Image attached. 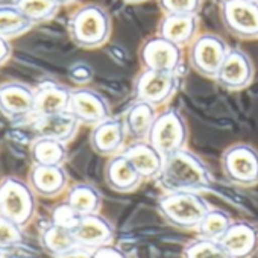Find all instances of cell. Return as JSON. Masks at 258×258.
<instances>
[{"instance_id": "cell-1", "label": "cell", "mask_w": 258, "mask_h": 258, "mask_svg": "<svg viewBox=\"0 0 258 258\" xmlns=\"http://www.w3.org/2000/svg\"><path fill=\"white\" fill-rule=\"evenodd\" d=\"M158 179L169 193H198L211 184V176L207 166L198 155L185 149H181L164 158Z\"/></svg>"}, {"instance_id": "cell-2", "label": "cell", "mask_w": 258, "mask_h": 258, "mask_svg": "<svg viewBox=\"0 0 258 258\" xmlns=\"http://www.w3.org/2000/svg\"><path fill=\"white\" fill-rule=\"evenodd\" d=\"M208 210L207 201L196 191L167 193L158 201V211L163 219L173 228L184 231L198 229Z\"/></svg>"}, {"instance_id": "cell-3", "label": "cell", "mask_w": 258, "mask_h": 258, "mask_svg": "<svg viewBox=\"0 0 258 258\" xmlns=\"http://www.w3.org/2000/svg\"><path fill=\"white\" fill-rule=\"evenodd\" d=\"M67 28L76 46L96 49L106 43L111 34V19L102 7L85 5L72 14Z\"/></svg>"}, {"instance_id": "cell-4", "label": "cell", "mask_w": 258, "mask_h": 258, "mask_svg": "<svg viewBox=\"0 0 258 258\" xmlns=\"http://www.w3.org/2000/svg\"><path fill=\"white\" fill-rule=\"evenodd\" d=\"M28 181L7 176L0 181V214L19 226H28L37 211V199Z\"/></svg>"}, {"instance_id": "cell-5", "label": "cell", "mask_w": 258, "mask_h": 258, "mask_svg": "<svg viewBox=\"0 0 258 258\" xmlns=\"http://www.w3.org/2000/svg\"><path fill=\"white\" fill-rule=\"evenodd\" d=\"M187 127L182 115L176 109H167L157 115L148 136V143L164 158L184 149Z\"/></svg>"}, {"instance_id": "cell-6", "label": "cell", "mask_w": 258, "mask_h": 258, "mask_svg": "<svg viewBox=\"0 0 258 258\" xmlns=\"http://www.w3.org/2000/svg\"><path fill=\"white\" fill-rule=\"evenodd\" d=\"M222 170L232 184L253 185L258 182V152L247 145H234L222 155Z\"/></svg>"}, {"instance_id": "cell-7", "label": "cell", "mask_w": 258, "mask_h": 258, "mask_svg": "<svg viewBox=\"0 0 258 258\" xmlns=\"http://www.w3.org/2000/svg\"><path fill=\"white\" fill-rule=\"evenodd\" d=\"M220 19L226 31L238 38H258V4L249 0H223Z\"/></svg>"}, {"instance_id": "cell-8", "label": "cell", "mask_w": 258, "mask_h": 258, "mask_svg": "<svg viewBox=\"0 0 258 258\" xmlns=\"http://www.w3.org/2000/svg\"><path fill=\"white\" fill-rule=\"evenodd\" d=\"M228 52L229 47L220 37L214 34H204L193 40L190 64L199 75L216 79Z\"/></svg>"}, {"instance_id": "cell-9", "label": "cell", "mask_w": 258, "mask_h": 258, "mask_svg": "<svg viewBox=\"0 0 258 258\" xmlns=\"http://www.w3.org/2000/svg\"><path fill=\"white\" fill-rule=\"evenodd\" d=\"M35 90L23 82L0 84V112L13 121L34 118Z\"/></svg>"}, {"instance_id": "cell-10", "label": "cell", "mask_w": 258, "mask_h": 258, "mask_svg": "<svg viewBox=\"0 0 258 258\" xmlns=\"http://www.w3.org/2000/svg\"><path fill=\"white\" fill-rule=\"evenodd\" d=\"M178 87V75L175 72L143 70L136 79V97L137 100L158 105L166 102L175 93Z\"/></svg>"}, {"instance_id": "cell-11", "label": "cell", "mask_w": 258, "mask_h": 258, "mask_svg": "<svg viewBox=\"0 0 258 258\" xmlns=\"http://www.w3.org/2000/svg\"><path fill=\"white\" fill-rule=\"evenodd\" d=\"M182 59L181 47L160 35L149 38L140 49V61L145 70L175 72Z\"/></svg>"}, {"instance_id": "cell-12", "label": "cell", "mask_w": 258, "mask_h": 258, "mask_svg": "<svg viewBox=\"0 0 258 258\" xmlns=\"http://www.w3.org/2000/svg\"><path fill=\"white\" fill-rule=\"evenodd\" d=\"M69 111L79 120V123L99 124L109 118V106L102 94L90 88L72 90Z\"/></svg>"}, {"instance_id": "cell-13", "label": "cell", "mask_w": 258, "mask_h": 258, "mask_svg": "<svg viewBox=\"0 0 258 258\" xmlns=\"http://www.w3.org/2000/svg\"><path fill=\"white\" fill-rule=\"evenodd\" d=\"M253 66L250 58L240 49H229L216 81L228 90H241L250 84Z\"/></svg>"}, {"instance_id": "cell-14", "label": "cell", "mask_w": 258, "mask_h": 258, "mask_svg": "<svg viewBox=\"0 0 258 258\" xmlns=\"http://www.w3.org/2000/svg\"><path fill=\"white\" fill-rule=\"evenodd\" d=\"M219 243L231 258H250L258 247V231L247 222H232Z\"/></svg>"}, {"instance_id": "cell-15", "label": "cell", "mask_w": 258, "mask_h": 258, "mask_svg": "<svg viewBox=\"0 0 258 258\" xmlns=\"http://www.w3.org/2000/svg\"><path fill=\"white\" fill-rule=\"evenodd\" d=\"M72 90L53 81H44L35 88L34 118L69 111Z\"/></svg>"}, {"instance_id": "cell-16", "label": "cell", "mask_w": 258, "mask_h": 258, "mask_svg": "<svg viewBox=\"0 0 258 258\" xmlns=\"http://www.w3.org/2000/svg\"><path fill=\"white\" fill-rule=\"evenodd\" d=\"M75 240L79 246L88 249H97L105 244H111L114 238L112 225L99 213L82 216L78 226L73 229Z\"/></svg>"}, {"instance_id": "cell-17", "label": "cell", "mask_w": 258, "mask_h": 258, "mask_svg": "<svg viewBox=\"0 0 258 258\" xmlns=\"http://www.w3.org/2000/svg\"><path fill=\"white\" fill-rule=\"evenodd\" d=\"M28 182L37 196L56 198L66 190L69 184V175L62 166L34 164L29 170Z\"/></svg>"}, {"instance_id": "cell-18", "label": "cell", "mask_w": 258, "mask_h": 258, "mask_svg": "<svg viewBox=\"0 0 258 258\" xmlns=\"http://www.w3.org/2000/svg\"><path fill=\"white\" fill-rule=\"evenodd\" d=\"M78 127H79V120L70 111L34 118V124H32L35 137L53 139L62 143H69L75 137Z\"/></svg>"}, {"instance_id": "cell-19", "label": "cell", "mask_w": 258, "mask_h": 258, "mask_svg": "<svg viewBox=\"0 0 258 258\" xmlns=\"http://www.w3.org/2000/svg\"><path fill=\"white\" fill-rule=\"evenodd\" d=\"M124 126L117 118H106L96 124L90 134V145L99 155L114 157L124 142Z\"/></svg>"}, {"instance_id": "cell-20", "label": "cell", "mask_w": 258, "mask_h": 258, "mask_svg": "<svg viewBox=\"0 0 258 258\" xmlns=\"http://www.w3.org/2000/svg\"><path fill=\"white\" fill-rule=\"evenodd\" d=\"M105 181L108 187L114 191L129 193L139 187V184L142 182V176L137 173L131 161L123 154H120L108 160L105 166Z\"/></svg>"}, {"instance_id": "cell-21", "label": "cell", "mask_w": 258, "mask_h": 258, "mask_svg": "<svg viewBox=\"0 0 258 258\" xmlns=\"http://www.w3.org/2000/svg\"><path fill=\"white\" fill-rule=\"evenodd\" d=\"M155 118H157V114H155L154 105L148 102L136 100L124 112V117H123L124 131L136 142H146Z\"/></svg>"}, {"instance_id": "cell-22", "label": "cell", "mask_w": 258, "mask_h": 258, "mask_svg": "<svg viewBox=\"0 0 258 258\" xmlns=\"http://www.w3.org/2000/svg\"><path fill=\"white\" fill-rule=\"evenodd\" d=\"M123 155L131 161L142 179L160 176L164 157L148 142H136L133 146L123 151Z\"/></svg>"}, {"instance_id": "cell-23", "label": "cell", "mask_w": 258, "mask_h": 258, "mask_svg": "<svg viewBox=\"0 0 258 258\" xmlns=\"http://www.w3.org/2000/svg\"><path fill=\"white\" fill-rule=\"evenodd\" d=\"M196 29V16H164L158 28V35L181 47L195 38Z\"/></svg>"}, {"instance_id": "cell-24", "label": "cell", "mask_w": 258, "mask_h": 258, "mask_svg": "<svg viewBox=\"0 0 258 258\" xmlns=\"http://www.w3.org/2000/svg\"><path fill=\"white\" fill-rule=\"evenodd\" d=\"M31 158L34 164L62 166L67 160V146L53 139L35 137L31 145Z\"/></svg>"}, {"instance_id": "cell-25", "label": "cell", "mask_w": 258, "mask_h": 258, "mask_svg": "<svg viewBox=\"0 0 258 258\" xmlns=\"http://www.w3.org/2000/svg\"><path fill=\"white\" fill-rule=\"evenodd\" d=\"M66 202L73 210H76L81 216H88V214H96L99 211L102 198L93 185L81 182L69 190Z\"/></svg>"}, {"instance_id": "cell-26", "label": "cell", "mask_w": 258, "mask_h": 258, "mask_svg": "<svg viewBox=\"0 0 258 258\" xmlns=\"http://www.w3.org/2000/svg\"><path fill=\"white\" fill-rule=\"evenodd\" d=\"M34 23L14 5L2 4L0 5V35L11 40L26 34Z\"/></svg>"}, {"instance_id": "cell-27", "label": "cell", "mask_w": 258, "mask_h": 258, "mask_svg": "<svg viewBox=\"0 0 258 258\" xmlns=\"http://www.w3.org/2000/svg\"><path fill=\"white\" fill-rule=\"evenodd\" d=\"M40 243L43 249L47 253H50L53 258L78 244L75 240L73 231L56 226L53 223H49L46 228H43L40 234Z\"/></svg>"}, {"instance_id": "cell-28", "label": "cell", "mask_w": 258, "mask_h": 258, "mask_svg": "<svg viewBox=\"0 0 258 258\" xmlns=\"http://www.w3.org/2000/svg\"><path fill=\"white\" fill-rule=\"evenodd\" d=\"M231 223H232V220L228 213H225L222 210L210 208L196 231L201 238L219 241L223 237V234L228 231Z\"/></svg>"}, {"instance_id": "cell-29", "label": "cell", "mask_w": 258, "mask_h": 258, "mask_svg": "<svg viewBox=\"0 0 258 258\" xmlns=\"http://www.w3.org/2000/svg\"><path fill=\"white\" fill-rule=\"evenodd\" d=\"M34 25L43 23L55 17L59 10V4L55 0H14L13 2Z\"/></svg>"}, {"instance_id": "cell-30", "label": "cell", "mask_w": 258, "mask_h": 258, "mask_svg": "<svg viewBox=\"0 0 258 258\" xmlns=\"http://www.w3.org/2000/svg\"><path fill=\"white\" fill-rule=\"evenodd\" d=\"M182 258H231L226 250L222 247V244L216 240L201 238L190 241L184 250Z\"/></svg>"}, {"instance_id": "cell-31", "label": "cell", "mask_w": 258, "mask_h": 258, "mask_svg": "<svg viewBox=\"0 0 258 258\" xmlns=\"http://www.w3.org/2000/svg\"><path fill=\"white\" fill-rule=\"evenodd\" d=\"M23 241V228L0 214V247L4 250L19 246Z\"/></svg>"}, {"instance_id": "cell-32", "label": "cell", "mask_w": 258, "mask_h": 258, "mask_svg": "<svg viewBox=\"0 0 258 258\" xmlns=\"http://www.w3.org/2000/svg\"><path fill=\"white\" fill-rule=\"evenodd\" d=\"M202 0H158L166 16H196Z\"/></svg>"}, {"instance_id": "cell-33", "label": "cell", "mask_w": 258, "mask_h": 258, "mask_svg": "<svg viewBox=\"0 0 258 258\" xmlns=\"http://www.w3.org/2000/svg\"><path fill=\"white\" fill-rule=\"evenodd\" d=\"M81 217L82 216L76 210H73L67 202H62V204L56 205L52 210V213H50V223L73 231L78 226Z\"/></svg>"}, {"instance_id": "cell-34", "label": "cell", "mask_w": 258, "mask_h": 258, "mask_svg": "<svg viewBox=\"0 0 258 258\" xmlns=\"http://www.w3.org/2000/svg\"><path fill=\"white\" fill-rule=\"evenodd\" d=\"M69 76H70V79H72L73 82L82 85V84H87V82L91 79L93 72H91V69H90L87 64H75V66L70 67Z\"/></svg>"}, {"instance_id": "cell-35", "label": "cell", "mask_w": 258, "mask_h": 258, "mask_svg": "<svg viewBox=\"0 0 258 258\" xmlns=\"http://www.w3.org/2000/svg\"><path fill=\"white\" fill-rule=\"evenodd\" d=\"M93 258H127V255L123 249L111 243V244H105L97 249H93Z\"/></svg>"}, {"instance_id": "cell-36", "label": "cell", "mask_w": 258, "mask_h": 258, "mask_svg": "<svg viewBox=\"0 0 258 258\" xmlns=\"http://www.w3.org/2000/svg\"><path fill=\"white\" fill-rule=\"evenodd\" d=\"M55 258H93V250L88 249V247L76 244L72 249L66 250L64 253H61V255H58Z\"/></svg>"}, {"instance_id": "cell-37", "label": "cell", "mask_w": 258, "mask_h": 258, "mask_svg": "<svg viewBox=\"0 0 258 258\" xmlns=\"http://www.w3.org/2000/svg\"><path fill=\"white\" fill-rule=\"evenodd\" d=\"M11 53H13V46L10 40L0 35V66H4L11 58Z\"/></svg>"}, {"instance_id": "cell-38", "label": "cell", "mask_w": 258, "mask_h": 258, "mask_svg": "<svg viewBox=\"0 0 258 258\" xmlns=\"http://www.w3.org/2000/svg\"><path fill=\"white\" fill-rule=\"evenodd\" d=\"M55 2H58L59 5H67V4H72V2H75V0H55Z\"/></svg>"}, {"instance_id": "cell-39", "label": "cell", "mask_w": 258, "mask_h": 258, "mask_svg": "<svg viewBox=\"0 0 258 258\" xmlns=\"http://www.w3.org/2000/svg\"><path fill=\"white\" fill-rule=\"evenodd\" d=\"M126 4H139V2H143V0H123Z\"/></svg>"}, {"instance_id": "cell-40", "label": "cell", "mask_w": 258, "mask_h": 258, "mask_svg": "<svg viewBox=\"0 0 258 258\" xmlns=\"http://www.w3.org/2000/svg\"><path fill=\"white\" fill-rule=\"evenodd\" d=\"M4 255H5V250L0 247V258H4Z\"/></svg>"}, {"instance_id": "cell-41", "label": "cell", "mask_w": 258, "mask_h": 258, "mask_svg": "<svg viewBox=\"0 0 258 258\" xmlns=\"http://www.w3.org/2000/svg\"><path fill=\"white\" fill-rule=\"evenodd\" d=\"M249 2H253V4H258V0H249Z\"/></svg>"}]
</instances>
